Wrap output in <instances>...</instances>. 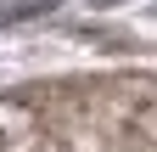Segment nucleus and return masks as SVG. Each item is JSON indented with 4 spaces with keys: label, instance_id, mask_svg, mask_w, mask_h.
I'll use <instances>...</instances> for the list:
<instances>
[{
    "label": "nucleus",
    "instance_id": "1",
    "mask_svg": "<svg viewBox=\"0 0 157 152\" xmlns=\"http://www.w3.org/2000/svg\"><path fill=\"white\" fill-rule=\"evenodd\" d=\"M56 0H17V6H0V23H28V17H39V11H51Z\"/></svg>",
    "mask_w": 157,
    "mask_h": 152
},
{
    "label": "nucleus",
    "instance_id": "2",
    "mask_svg": "<svg viewBox=\"0 0 157 152\" xmlns=\"http://www.w3.org/2000/svg\"><path fill=\"white\" fill-rule=\"evenodd\" d=\"M135 130L157 141V96H140V102H135Z\"/></svg>",
    "mask_w": 157,
    "mask_h": 152
}]
</instances>
